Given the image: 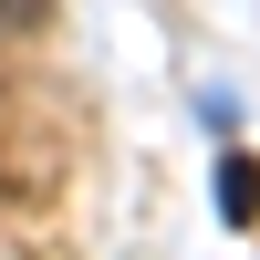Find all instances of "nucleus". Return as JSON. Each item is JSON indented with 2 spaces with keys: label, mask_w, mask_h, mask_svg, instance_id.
<instances>
[{
  "label": "nucleus",
  "mask_w": 260,
  "mask_h": 260,
  "mask_svg": "<svg viewBox=\"0 0 260 260\" xmlns=\"http://www.w3.org/2000/svg\"><path fill=\"white\" fill-rule=\"evenodd\" d=\"M219 177H229V187H219L229 219H260V167H219Z\"/></svg>",
  "instance_id": "obj_1"
},
{
  "label": "nucleus",
  "mask_w": 260,
  "mask_h": 260,
  "mask_svg": "<svg viewBox=\"0 0 260 260\" xmlns=\"http://www.w3.org/2000/svg\"><path fill=\"white\" fill-rule=\"evenodd\" d=\"M0 260H11V250H0Z\"/></svg>",
  "instance_id": "obj_2"
}]
</instances>
